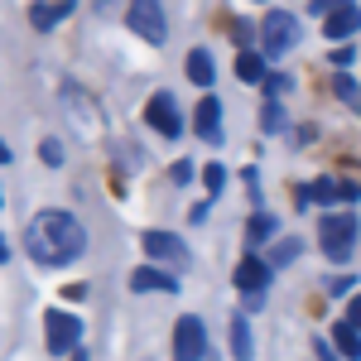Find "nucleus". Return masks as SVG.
<instances>
[{"mask_svg": "<svg viewBox=\"0 0 361 361\" xmlns=\"http://www.w3.org/2000/svg\"><path fill=\"white\" fill-rule=\"evenodd\" d=\"M25 246H29V255L44 260V265H73V260L87 250V231H82V222H78L73 212L44 207V212L29 222Z\"/></svg>", "mask_w": 361, "mask_h": 361, "instance_id": "nucleus-1", "label": "nucleus"}, {"mask_svg": "<svg viewBox=\"0 0 361 361\" xmlns=\"http://www.w3.org/2000/svg\"><path fill=\"white\" fill-rule=\"evenodd\" d=\"M260 44H265V58H284L299 44V20L289 10H270L265 25H260Z\"/></svg>", "mask_w": 361, "mask_h": 361, "instance_id": "nucleus-2", "label": "nucleus"}, {"mask_svg": "<svg viewBox=\"0 0 361 361\" xmlns=\"http://www.w3.org/2000/svg\"><path fill=\"white\" fill-rule=\"evenodd\" d=\"M318 241H323V255H328V260H347L352 246H357V217H352V212H333V217H323Z\"/></svg>", "mask_w": 361, "mask_h": 361, "instance_id": "nucleus-3", "label": "nucleus"}, {"mask_svg": "<svg viewBox=\"0 0 361 361\" xmlns=\"http://www.w3.org/2000/svg\"><path fill=\"white\" fill-rule=\"evenodd\" d=\"M126 20H130V29H135L145 44H164L169 39L164 5H159V0H130V5H126Z\"/></svg>", "mask_w": 361, "mask_h": 361, "instance_id": "nucleus-4", "label": "nucleus"}, {"mask_svg": "<svg viewBox=\"0 0 361 361\" xmlns=\"http://www.w3.org/2000/svg\"><path fill=\"white\" fill-rule=\"evenodd\" d=\"M78 337H82V323L73 318V313H58L49 308V318H44V342H49V352L63 357V352H78Z\"/></svg>", "mask_w": 361, "mask_h": 361, "instance_id": "nucleus-5", "label": "nucleus"}, {"mask_svg": "<svg viewBox=\"0 0 361 361\" xmlns=\"http://www.w3.org/2000/svg\"><path fill=\"white\" fill-rule=\"evenodd\" d=\"M202 357H207V333H202V323L188 313L173 328V361H202Z\"/></svg>", "mask_w": 361, "mask_h": 361, "instance_id": "nucleus-6", "label": "nucleus"}, {"mask_svg": "<svg viewBox=\"0 0 361 361\" xmlns=\"http://www.w3.org/2000/svg\"><path fill=\"white\" fill-rule=\"evenodd\" d=\"M145 121L159 130V135H183V116H178V102H173V92H154L149 97V106H145Z\"/></svg>", "mask_w": 361, "mask_h": 361, "instance_id": "nucleus-7", "label": "nucleus"}, {"mask_svg": "<svg viewBox=\"0 0 361 361\" xmlns=\"http://www.w3.org/2000/svg\"><path fill=\"white\" fill-rule=\"evenodd\" d=\"M145 255L149 260H169V265H183L188 260V246L173 231H145Z\"/></svg>", "mask_w": 361, "mask_h": 361, "instance_id": "nucleus-8", "label": "nucleus"}, {"mask_svg": "<svg viewBox=\"0 0 361 361\" xmlns=\"http://www.w3.org/2000/svg\"><path fill=\"white\" fill-rule=\"evenodd\" d=\"M308 197L323 202V207H328V202H357L361 183H352V178H318V183L308 188Z\"/></svg>", "mask_w": 361, "mask_h": 361, "instance_id": "nucleus-9", "label": "nucleus"}, {"mask_svg": "<svg viewBox=\"0 0 361 361\" xmlns=\"http://www.w3.org/2000/svg\"><path fill=\"white\" fill-rule=\"evenodd\" d=\"M193 130L207 140V145H217V140H222V102H217V97H202V102H197Z\"/></svg>", "mask_w": 361, "mask_h": 361, "instance_id": "nucleus-10", "label": "nucleus"}, {"mask_svg": "<svg viewBox=\"0 0 361 361\" xmlns=\"http://www.w3.org/2000/svg\"><path fill=\"white\" fill-rule=\"evenodd\" d=\"M231 279H236V289H241V294H265L270 265H265V260H255V255H246V260L231 270Z\"/></svg>", "mask_w": 361, "mask_h": 361, "instance_id": "nucleus-11", "label": "nucleus"}, {"mask_svg": "<svg viewBox=\"0 0 361 361\" xmlns=\"http://www.w3.org/2000/svg\"><path fill=\"white\" fill-rule=\"evenodd\" d=\"M130 289H140V294H178V279L169 275V270H154V265H140L135 275H130Z\"/></svg>", "mask_w": 361, "mask_h": 361, "instance_id": "nucleus-12", "label": "nucleus"}, {"mask_svg": "<svg viewBox=\"0 0 361 361\" xmlns=\"http://www.w3.org/2000/svg\"><path fill=\"white\" fill-rule=\"evenodd\" d=\"M68 15H73V0H39V5H29V25L34 29H54Z\"/></svg>", "mask_w": 361, "mask_h": 361, "instance_id": "nucleus-13", "label": "nucleus"}, {"mask_svg": "<svg viewBox=\"0 0 361 361\" xmlns=\"http://www.w3.org/2000/svg\"><path fill=\"white\" fill-rule=\"evenodd\" d=\"M357 29H361V10L357 5H342V10H333V15L323 20V34H328V39H352Z\"/></svg>", "mask_w": 361, "mask_h": 361, "instance_id": "nucleus-14", "label": "nucleus"}, {"mask_svg": "<svg viewBox=\"0 0 361 361\" xmlns=\"http://www.w3.org/2000/svg\"><path fill=\"white\" fill-rule=\"evenodd\" d=\"M63 102H68V111L78 116V126L82 130H97L102 121H97V102L87 97V92H78V87H63Z\"/></svg>", "mask_w": 361, "mask_h": 361, "instance_id": "nucleus-15", "label": "nucleus"}, {"mask_svg": "<svg viewBox=\"0 0 361 361\" xmlns=\"http://www.w3.org/2000/svg\"><path fill=\"white\" fill-rule=\"evenodd\" d=\"M328 342H333V352H337L342 361H357V357H361V333L352 328V323H337L333 333H328Z\"/></svg>", "mask_w": 361, "mask_h": 361, "instance_id": "nucleus-16", "label": "nucleus"}, {"mask_svg": "<svg viewBox=\"0 0 361 361\" xmlns=\"http://www.w3.org/2000/svg\"><path fill=\"white\" fill-rule=\"evenodd\" d=\"M231 361H250V328H246V313H231Z\"/></svg>", "mask_w": 361, "mask_h": 361, "instance_id": "nucleus-17", "label": "nucleus"}, {"mask_svg": "<svg viewBox=\"0 0 361 361\" xmlns=\"http://www.w3.org/2000/svg\"><path fill=\"white\" fill-rule=\"evenodd\" d=\"M188 78H193L197 87H212L217 68H212V54H207V49H193V54H188Z\"/></svg>", "mask_w": 361, "mask_h": 361, "instance_id": "nucleus-18", "label": "nucleus"}, {"mask_svg": "<svg viewBox=\"0 0 361 361\" xmlns=\"http://www.w3.org/2000/svg\"><path fill=\"white\" fill-rule=\"evenodd\" d=\"M236 78H241V82H265V58L260 54H236Z\"/></svg>", "mask_w": 361, "mask_h": 361, "instance_id": "nucleus-19", "label": "nucleus"}, {"mask_svg": "<svg viewBox=\"0 0 361 361\" xmlns=\"http://www.w3.org/2000/svg\"><path fill=\"white\" fill-rule=\"evenodd\" d=\"M270 231H275V217H270V212H250V222H246V236H250V241H265Z\"/></svg>", "mask_w": 361, "mask_h": 361, "instance_id": "nucleus-20", "label": "nucleus"}, {"mask_svg": "<svg viewBox=\"0 0 361 361\" xmlns=\"http://www.w3.org/2000/svg\"><path fill=\"white\" fill-rule=\"evenodd\" d=\"M299 250H304V241H299V236H284V241L270 250V265H289V260H294Z\"/></svg>", "mask_w": 361, "mask_h": 361, "instance_id": "nucleus-21", "label": "nucleus"}, {"mask_svg": "<svg viewBox=\"0 0 361 361\" xmlns=\"http://www.w3.org/2000/svg\"><path fill=\"white\" fill-rule=\"evenodd\" d=\"M333 92L342 97V102H347V106H361V87L352 82L347 73H337V78H333Z\"/></svg>", "mask_w": 361, "mask_h": 361, "instance_id": "nucleus-22", "label": "nucleus"}, {"mask_svg": "<svg viewBox=\"0 0 361 361\" xmlns=\"http://www.w3.org/2000/svg\"><path fill=\"white\" fill-rule=\"evenodd\" d=\"M265 97H270V102H279V97H284V92H289V78H284V73H265Z\"/></svg>", "mask_w": 361, "mask_h": 361, "instance_id": "nucleus-23", "label": "nucleus"}, {"mask_svg": "<svg viewBox=\"0 0 361 361\" xmlns=\"http://www.w3.org/2000/svg\"><path fill=\"white\" fill-rule=\"evenodd\" d=\"M222 178H226V169H222V164H207V169H202V183H207V197H217V193H222Z\"/></svg>", "mask_w": 361, "mask_h": 361, "instance_id": "nucleus-24", "label": "nucleus"}, {"mask_svg": "<svg viewBox=\"0 0 361 361\" xmlns=\"http://www.w3.org/2000/svg\"><path fill=\"white\" fill-rule=\"evenodd\" d=\"M260 126H265V130H284V111H279V102H265V111H260Z\"/></svg>", "mask_w": 361, "mask_h": 361, "instance_id": "nucleus-25", "label": "nucleus"}, {"mask_svg": "<svg viewBox=\"0 0 361 361\" xmlns=\"http://www.w3.org/2000/svg\"><path fill=\"white\" fill-rule=\"evenodd\" d=\"M39 159H44V164H63V145H58V140L49 135L44 145H39Z\"/></svg>", "mask_w": 361, "mask_h": 361, "instance_id": "nucleus-26", "label": "nucleus"}, {"mask_svg": "<svg viewBox=\"0 0 361 361\" xmlns=\"http://www.w3.org/2000/svg\"><path fill=\"white\" fill-rule=\"evenodd\" d=\"M313 352H318V361H342L333 352V342H328V337H313Z\"/></svg>", "mask_w": 361, "mask_h": 361, "instance_id": "nucleus-27", "label": "nucleus"}, {"mask_svg": "<svg viewBox=\"0 0 361 361\" xmlns=\"http://www.w3.org/2000/svg\"><path fill=\"white\" fill-rule=\"evenodd\" d=\"M342 5H352V0H313V15H323V20H328V15L342 10Z\"/></svg>", "mask_w": 361, "mask_h": 361, "instance_id": "nucleus-28", "label": "nucleus"}, {"mask_svg": "<svg viewBox=\"0 0 361 361\" xmlns=\"http://www.w3.org/2000/svg\"><path fill=\"white\" fill-rule=\"evenodd\" d=\"M188 178H193V164H188V159H178V164H173V183H188Z\"/></svg>", "mask_w": 361, "mask_h": 361, "instance_id": "nucleus-29", "label": "nucleus"}, {"mask_svg": "<svg viewBox=\"0 0 361 361\" xmlns=\"http://www.w3.org/2000/svg\"><path fill=\"white\" fill-rule=\"evenodd\" d=\"M347 323H352V328H357V333H361V294H357V299H352V308H347Z\"/></svg>", "mask_w": 361, "mask_h": 361, "instance_id": "nucleus-30", "label": "nucleus"}, {"mask_svg": "<svg viewBox=\"0 0 361 361\" xmlns=\"http://www.w3.org/2000/svg\"><path fill=\"white\" fill-rule=\"evenodd\" d=\"M92 10H97V15H111V10H116V0H92Z\"/></svg>", "mask_w": 361, "mask_h": 361, "instance_id": "nucleus-31", "label": "nucleus"}, {"mask_svg": "<svg viewBox=\"0 0 361 361\" xmlns=\"http://www.w3.org/2000/svg\"><path fill=\"white\" fill-rule=\"evenodd\" d=\"M0 260H10V246H5V236H0Z\"/></svg>", "mask_w": 361, "mask_h": 361, "instance_id": "nucleus-32", "label": "nucleus"}, {"mask_svg": "<svg viewBox=\"0 0 361 361\" xmlns=\"http://www.w3.org/2000/svg\"><path fill=\"white\" fill-rule=\"evenodd\" d=\"M73 361H87V352H82V347H78V352H73Z\"/></svg>", "mask_w": 361, "mask_h": 361, "instance_id": "nucleus-33", "label": "nucleus"}, {"mask_svg": "<svg viewBox=\"0 0 361 361\" xmlns=\"http://www.w3.org/2000/svg\"><path fill=\"white\" fill-rule=\"evenodd\" d=\"M5 159H10V149H5V145H0V164H5Z\"/></svg>", "mask_w": 361, "mask_h": 361, "instance_id": "nucleus-34", "label": "nucleus"}]
</instances>
